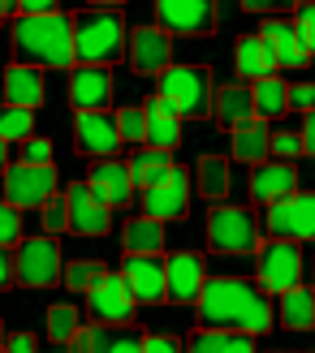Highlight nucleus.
Masks as SVG:
<instances>
[{"label":"nucleus","instance_id":"1","mask_svg":"<svg viewBox=\"0 0 315 353\" xmlns=\"http://www.w3.org/2000/svg\"><path fill=\"white\" fill-rule=\"evenodd\" d=\"M199 323L212 332H238V336H264L272 327V297L259 280L216 276L199 293Z\"/></svg>","mask_w":315,"mask_h":353},{"label":"nucleus","instance_id":"2","mask_svg":"<svg viewBox=\"0 0 315 353\" xmlns=\"http://www.w3.org/2000/svg\"><path fill=\"white\" fill-rule=\"evenodd\" d=\"M13 52H17V65H30V69H74V22L65 13L17 17Z\"/></svg>","mask_w":315,"mask_h":353},{"label":"nucleus","instance_id":"3","mask_svg":"<svg viewBox=\"0 0 315 353\" xmlns=\"http://www.w3.org/2000/svg\"><path fill=\"white\" fill-rule=\"evenodd\" d=\"M126 17L117 5H91L74 17V61L78 65H95L108 69L113 61L126 57Z\"/></svg>","mask_w":315,"mask_h":353},{"label":"nucleus","instance_id":"4","mask_svg":"<svg viewBox=\"0 0 315 353\" xmlns=\"http://www.w3.org/2000/svg\"><path fill=\"white\" fill-rule=\"evenodd\" d=\"M160 95L178 108V117L212 112V74L203 65H169L160 74Z\"/></svg>","mask_w":315,"mask_h":353},{"label":"nucleus","instance_id":"5","mask_svg":"<svg viewBox=\"0 0 315 353\" xmlns=\"http://www.w3.org/2000/svg\"><path fill=\"white\" fill-rule=\"evenodd\" d=\"M207 245L216 254H255L259 220L247 207H212V216H207Z\"/></svg>","mask_w":315,"mask_h":353},{"label":"nucleus","instance_id":"6","mask_svg":"<svg viewBox=\"0 0 315 353\" xmlns=\"http://www.w3.org/2000/svg\"><path fill=\"white\" fill-rule=\"evenodd\" d=\"M255 276H259V289H268V293H289V289H298L303 285V250H298V241H264L255 250Z\"/></svg>","mask_w":315,"mask_h":353},{"label":"nucleus","instance_id":"7","mask_svg":"<svg viewBox=\"0 0 315 353\" xmlns=\"http://www.w3.org/2000/svg\"><path fill=\"white\" fill-rule=\"evenodd\" d=\"M264 228L276 241H315V190H298L289 199L272 203Z\"/></svg>","mask_w":315,"mask_h":353},{"label":"nucleus","instance_id":"8","mask_svg":"<svg viewBox=\"0 0 315 353\" xmlns=\"http://www.w3.org/2000/svg\"><path fill=\"white\" fill-rule=\"evenodd\" d=\"M61 250L52 237H26L13 254V276L22 289H48L61 280Z\"/></svg>","mask_w":315,"mask_h":353},{"label":"nucleus","instance_id":"9","mask_svg":"<svg viewBox=\"0 0 315 353\" xmlns=\"http://www.w3.org/2000/svg\"><path fill=\"white\" fill-rule=\"evenodd\" d=\"M57 199V168L52 164H9L5 172V203L9 207H48Z\"/></svg>","mask_w":315,"mask_h":353},{"label":"nucleus","instance_id":"10","mask_svg":"<svg viewBox=\"0 0 315 353\" xmlns=\"http://www.w3.org/2000/svg\"><path fill=\"white\" fill-rule=\"evenodd\" d=\"M134 306H138V302H134L130 285L121 280V272H108L91 293H86V310H91V319H95V323H108V327L130 323V319H134Z\"/></svg>","mask_w":315,"mask_h":353},{"label":"nucleus","instance_id":"11","mask_svg":"<svg viewBox=\"0 0 315 353\" xmlns=\"http://www.w3.org/2000/svg\"><path fill=\"white\" fill-rule=\"evenodd\" d=\"M216 5L207 0H160L155 5V22L164 34H212L216 30Z\"/></svg>","mask_w":315,"mask_h":353},{"label":"nucleus","instance_id":"12","mask_svg":"<svg viewBox=\"0 0 315 353\" xmlns=\"http://www.w3.org/2000/svg\"><path fill=\"white\" fill-rule=\"evenodd\" d=\"M121 280L130 285L134 302H143V306L169 302V272H164V259H155V254H126Z\"/></svg>","mask_w":315,"mask_h":353},{"label":"nucleus","instance_id":"13","mask_svg":"<svg viewBox=\"0 0 315 353\" xmlns=\"http://www.w3.org/2000/svg\"><path fill=\"white\" fill-rule=\"evenodd\" d=\"M126 61L134 74H164V69L173 65V39L160 30V26H138L130 30V43H126Z\"/></svg>","mask_w":315,"mask_h":353},{"label":"nucleus","instance_id":"14","mask_svg":"<svg viewBox=\"0 0 315 353\" xmlns=\"http://www.w3.org/2000/svg\"><path fill=\"white\" fill-rule=\"evenodd\" d=\"M74 138H78L82 155H91V160H113V151L121 147L117 112H78L74 117Z\"/></svg>","mask_w":315,"mask_h":353},{"label":"nucleus","instance_id":"15","mask_svg":"<svg viewBox=\"0 0 315 353\" xmlns=\"http://www.w3.org/2000/svg\"><path fill=\"white\" fill-rule=\"evenodd\" d=\"M86 190L95 194V199L104 203V207H126L130 199H134V176H130V164L126 160H95L91 164V172H86Z\"/></svg>","mask_w":315,"mask_h":353},{"label":"nucleus","instance_id":"16","mask_svg":"<svg viewBox=\"0 0 315 353\" xmlns=\"http://www.w3.org/2000/svg\"><path fill=\"white\" fill-rule=\"evenodd\" d=\"M69 103L78 112H108L113 103V74L95 65H74L69 74Z\"/></svg>","mask_w":315,"mask_h":353},{"label":"nucleus","instance_id":"17","mask_svg":"<svg viewBox=\"0 0 315 353\" xmlns=\"http://www.w3.org/2000/svg\"><path fill=\"white\" fill-rule=\"evenodd\" d=\"M186 207H190V176L182 168H173L169 176L155 190H143V216L147 220H178L186 216Z\"/></svg>","mask_w":315,"mask_h":353},{"label":"nucleus","instance_id":"18","mask_svg":"<svg viewBox=\"0 0 315 353\" xmlns=\"http://www.w3.org/2000/svg\"><path fill=\"white\" fill-rule=\"evenodd\" d=\"M294 185H298V168L285 164V160H264V164H255V172H251V199L264 203V207L289 199V194H298Z\"/></svg>","mask_w":315,"mask_h":353},{"label":"nucleus","instance_id":"19","mask_svg":"<svg viewBox=\"0 0 315 353\" xmlns=\"http://www.w3.org/2000/svg\"><path fill=\"white\" fill-rule=\"evenodd\" d=\"M164 272H169V302H178V306L199 302V293L207 285V272H203L199 254H190V250L173 254V259H164Z\"/></svg>","mask_w":315,"mask_h":353},{"label":"nucleus","instance_id":"20","mask_svg":"<svg viewBox=\"0 0 315 353\" xmlns=\"http://www.w3.org/2000/svg\"><path fill=\"white\" fill-rule=\"evenodd\" d=\"M65 203H69V228L82 237H104L108 233V207H104L99 199L86 185H69L65 190Z\"/></svg>","mask_w":315,"mask_h":353},{"label":"nucleus","instance_id":"21","mask_svg":"<svg viewBox=\"0 0 315 353\" xmlns=\"http://www.w3.org/2000/svg\"><path fill=\"white\" fill-rule=\"evenodd\" d=\"M259 39L272 48L276 69H307L311 65V52L303 48L298 30H294V22H285V17H268L264 30H259Z\"/></svg>","mask_w":315,"mask_h":353},{"label":"nucleus","instance_id":"22","mask_svg":"<svg viewBox=\"0 0 315 353\" xmlns=\"http://www.w3.org/2000/svg\"><path fill=\"white\" fill-rule=\"evenodd\" d=\"M74 353H143V336L130 327H78Z\"/></svg>","mask_w":315,"mask_h":353},{"label":"nucleus","instance_id":"23","mask_svg":"<svg viewBox=\"0 0 315 353\" xmlns=\"http://www.w3.org/2000/svg\"><path fill=\"white\" fill-rule=\"evenodd\" d=\"M143 112H147V147H155V151H173V147L182 143V117H178V108H173L164 95L147 99Z\"/></svg>","mask_w":315,"mask_h":353},{"label":"nucleus","instance_id":"24","mask_svg":"<svg viewBox=\"0 0 315 353\" xmlns=\"http://www.w3.org/2000/svg\"><path fill=\"white\" fill-rule=\"evenodd\" d=\"M0 95H5V108H30L35 112L44 103V74L30 65H9Z\"/></svg>","mask_w":315,"mask_h":353},{"label":"nucleus","instance_id":"25","mask_svg":"<svg viewBox=\"0 0 315 353\" xmlns=\"http://www.w3.org/2000/svg\"><path fill=\"white\" fill-rule=\"evenodd\" d=\"M233 61H238V78L242 82H264V78H276V57H272V48L259 39V34H247V39H238V52H233Z\"/></svg>","mask_w":315,"mask_h":353},{"label":"nucleus","instance_id":"26","mask_svg":"<svg viewBox=\"0 0 315 353\" xmlns=\"http://www.w3.org/2000/svg\"><path fill=\"white\" fill-rule=\"evenodd\" d=\"M216 121L225 130H242L255 121V99L251 86H220L216 91Z\"/></svg>","mask_w":315,"mask_h":353},{"label":"nucleus","instance_id":"27","mask_svg":"<svg viewBox=\"0 0 315 353\" xmlns=\"http://www.w3.org/2000/svg\"><path fill=\"white\" fill-rule=\"evenodd\" d=\"M173 168H178V164H173V155L169 151H155V147L134 151V160H130V176H134V185H143V190H155Z\"/></svg>","mask_w":315,"mask_h":353},{"label":"nucleus","instance_id":"28","mask_svg":"<svg viewBox=\"0 0 315 353\" xmlns=\"http://www.w3.org/2000/svg\"><path fill=\"white\" fill-rule=\"evenodd\" d=\"M272 147V134H268V121H251V125L233 130V155L242 164H264V155Z\"/></svg>","mask_w":315,"mask_h":353},{"label":"nucleus","instance_id":"29","mask_svg":"<svg viewBox=\"0 0 315 353\" xmlns=\"http://www.w3.org/2000/svg\"><path fill=\"white\" fill-rule=\"evenodd\" d=\"M121 241H126V254H160V245H164V224L138 216V220L126 224Z\"/></svg>","mask_w":315,"mask_h":353},{"label":"nucleus","instance_id":"30","mask_svg":"<svg viewBox=\"0 0 315 353\" xmlns=\"http://www.w3.org/2000/svg\"><path fill=\"white\" fill-rule=\"evenodd\" d=\"M251 99H255V121H272L289 108V86L281 78H264L251 86Z\"/></svg>","mask_w":315,"mask_h":353},{"label":"nucleus","instance_id":"31","mask_svg":"<svg viewBox=\"0 0 315 353\" xmlns=\"http://www.w3.org/2000/svg\"><path fill=\"white\" fill-rule=\"evenodd\" d=\"M281 323L289 332L315 327V293L311 289H289V293H281Z\"/></svg>","mask_w":315,"mask_h":353},{"label":"nucleus","instance_id":"32","mask_svg":"<svg viewBox=\"0 0 315 353\" xmlns=\"http://www.w3.org/2000/svg\"><path fill=\"white\" fill-rule=\"evenodd\" d=\"M199 190L207 199H225L229 194V160H220V155H203L199 160Z\"/></svg>","mask_w":315,"mask_h":353},{"label":"nucleus","instance_id":"33","mask_svg":"<svg viewBox=\"0 0 315 353\" xmlns=\"http://www.w3.org/2000/svg\"><path fill=\"white\" fill-rule=\"evenodd\" d=\"M78 327H82V319H78V310L69 306V302H61V306H52V310H48V341H57V345H74Z\"/></svg>","mask_w":315,"mask_h":353},{"label":"nucleus","instance_id":"34","mask_svg":"<svg viewBox=\"0 0 315 353\" xmlns=\"http://www.w3.org/2000/svg\"><path fill=\"white\" fill-rule=\"evenodd\" d=\"M0 138H5V143H30L35 138V112L30 108H0Z\"/></svg>","mask_w":315,"mask_h":353},{"label":"nucleus","instance_id":"35","mask_svg":"<svg viewBox=\"0 0 315 353\" xmlns=\"http://www.w3.org/2000/svg\"><path fill=\"white\" fill-rule=\"evenodd\" d=\"M104 276H108V268H99V263H69V268L61 272L65 289H78V293H91Z\"/></svg>","mask_w":315,"mask_h":353},{"label":"nucleus","instance_id":"36","mask_svg":"<svg viewBox=\"0 0 315 353\" xmlns=\"http://www.w3.org/2000/svg\"><path fill=\"white\" fill-rule=\"evenodd\" d=\"M117 130H121V143H147V112L143 108H121L117 112Z\"/></svg>","mask_w":315,"mask_h":353},{"label":"nucleus","instance_id":"37","mask_svg":"<svg viewBox=\"0 0 315 353\" xmlns=\"http://www.w3.org/2000/svg\"><path fill=\"white\" fill-rule=\"evenodd\" d=\"M22 216H17V207L0 203V250H13V245H22Z\"/></svg>","mask_w":315,"mask_h":353},{"label":"nucleus","instance_id":"38","mask_svg":"<svg viewBox=\"0 0 315 353\" xmlns=\"http://www.w3.org/2000/svg\"><path fill=\"white\" fill-rule=\"evenodd\" d=\"M225 341H229V332H212V327H199V332H190L182 353H220Z\"/></svg>","mask_w":315,"mask_h":353},{"label":"nucleus","instance_id":"39","mask_svg":"<svg viewBox=\"0 0 315 353\" xmlns=\"http://www.w3.org/2000/svg\"><path fill=\"white\" fill-rule=\"evenodd\" d=\"M294 30H298L303 48L315 57V0H307V5H294Z\"/></svg>","mask_w":315,"mask_h":353},{"label":"nucleus","instance_id":"40","mask_svg":"<svg viewBox=\"0 0 315 353\" xmlns=\"http://www.w3.org/2000/svg\"><path fill=\"white\" fill-rule=\"evenodd\" d=\"M268 155L272 160H285V164H294L303 155V134H272V147H268Z\"/></svg>","mask_w":315,"mask_h":353},{"label":"nucleus","instance_id":"41","mask_svg":"<svg viewBox=\"0 0 315 353\" xmlns=\"http://www.w3.org/2000/svg\"><path fill=\"white\" fill-rule=\"evenodd\" d=\"M44 228H48V237L69 228V203H65V194H57V199L44 207Z\"/></svg>","mask_w":315,"mask_h":353},{"label":"nucleus","instance_id":"42","mask_svg":"<svg viewBox=\"0 0 315 353\" xmlns=\"http://www.w3.org/2000/svg\"><path fill=\"white\" fill-rule=\"evenodd\" d=\"M289 108H298V112L315 108V82H294L289 86Z\"/></svg>","mask_w":315,"mask_h":353},{"label":"nucleus","instance_id":"43","mask_svg":"<svg viewBox=\"0 0 315 353\" xmlns=\"http://www.w3.org/2000/svg\"><path fill=\"white\" fill-rule=\"evenodd\" d=\"M22 164H52V143L48 138H30L22 147Z\"/></svg>","mask_w":315,"mask_h":353},{"label":"nucleus","instance_id":"44","mask_svg":"<svg viewBox=\"0 0 315 353\" xmlns=\"http://www.w3.org/2000/svg\"><path fill=\"white\" fill-rule=\"evenodd\" d=\"M52 13H57L52 0H22L17 5V17H52Z\"/></svg>","mask_w":315,"mask_h":353},{"label":"nucleus","instance_id":"45","mask_svg":"<svg viewBox=\"0 0 315 353\" xmlns=\"http://www.w3.org/2000/svg\"><path fill=\"white\" fill-rule=\"evenodd\" d=\"M143 353H182L173 336H143Z\"/></svg>","mask_w":315,"mask_h":353},{"label":"nucleus","instance_id":"46","mask_svg":"<svg viewBox=\"0 0 315 353\" xmlns=\"http://www.w3.org/2000/svg\"><path fill=\"white\" fill-rule=\"evenodd\" d=\"M242 9L247 13H285L289 5H281V0H242Z\"/></svg>","mask_w":315,"mask_h":353},{"label":"nucleus","instance_id":"47","mask_svg":"<svg viewBox=\"0 0 315 353\" xmlns=\"http://www.w3.org/2000/svg\"><path fill=\"white\" fill-rule=\"evenodd\" d=\"M220 353H255V336H238V332H229V341H225Z\"/></svg>","mask_w":315,"mask_h":353},{"label":"nucleus","instance_id":"48","mask_svg":"<svg viewBox=\"0 0 315 353\" xmlns=\"http://www.w3.org/2000/svg\"><path fill=\"white\" fill-rule=\"evenodd\" d=\"M5 353H35V336H26V332H13Z\"/></svg>","mask_w":315,"mask_h":353},{"label":"nucleus","instance_id":"49","mask_svg":"<svg viewBox=\"0 0 315 353\" xmlns=\"http://www.w3.org/2000/svg\"><path fill=\"white\" fill-rule=\"evenodd\" d=\"M13 280H17V276H13V254L0 250V289H9Z\"/></svg>","mask_w":315,"mask_h":353},{"label":"nucleus","instance_id":"50","mask_svg":"<svg viewBox=\"0 0 315 353\" xmlns=\"http://www.w3.org/2000/svg\"><path fill=\"white\" fill-rule=\"evenodd\" d=\"M303 151H315V108L303 117Z\"/></svg>","mask_w":315,"mask_h":353},{"label":"nucleus","instance_id":"51","mask_svg":"<svg viewBox=\"0 0 315 353\" xmlns=\"http://www.w3.org/2000/svg\"><path fill=\"white\" fill-rule=\"evenodd\" d=\"M0 172H9V143L0 138Z\"/></svg>","mask_w":315,"mask_h":353},{"label":"nucleus","instance_id":"52","mask_svg":"<svg viewBox=\"0 0 315 353\" xmlns=\"http://www.w3.org/2000/svg\"><path fill=\"white\" fill-rule=\"evenodd\" d=\"M9 13H17V5H9V0H0V17H9Z\"/></svg>","mask_w":315,"mask_h":353},{"label":"nucleus","instance_id":"53","mask_svg":"<svg viewBox=\"0 0 315 353\" xmlns=\"http://www.w3.org/2000/svg\"><path fill=\"white\" fill-rule=\"evenodd\" d=\"M0 341H5V323H0Z\"/></svg>","mask_w":315,"mask_h":353},{"label":"nucleus","instance_id":"54","mask_svg":"<svg viewBox=\"0 0 315 353\" xmlns=\"http://www.w3.org/2000/svg\"><path fill=\"white\" fill-rule=\"evenodd\" d=\"M0 108H5V95H0Z\"/></svg>","mask_w":315,"mask_h":353}]
</instances>
